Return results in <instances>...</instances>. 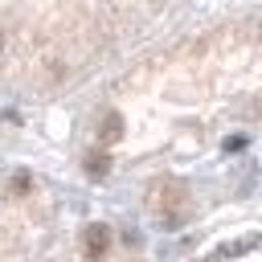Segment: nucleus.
Segmentation results:
<instances>
[{
    "instance_id": "1",
    "label": "nucleus",
    "mask_w": 262,
    "mask_h": 262,
    "mask_svg": "<svg viewBox=\"0 0 262 262\" xmlns=\"http://www.w3.org/2000/svg\"><path fill=\"white\" fill-rule=\"evenodd\" d=\"M106 250H111V229L106 225H86L82 229V254H86V262H102Z\"/></svg>"
},
{
    "instance_id": "2",
    "label": "nucleus",
    "mask_w": 262,
    "mask_h": 262,
    "mask_svg": "<svg viewBox=\"0 0 262 262\" xmlns=\"http://www.w3.org/2000/svg\"><path fill=\"white\" fill-rule=\"evenodd\" d=\"M98 139H102V143H119V139H123V115H119V111H106V115H102Z\"/></svg>"
},
{
    "instance_id": "3",
    "label": "nucleus",
    "mask_w": 262,
    "mask_h": 262,
    "mask_svg": "<svg viewBox=\"0 0 262 262\" xmlns=\"http://www.w3.org/2000/svg\"><path fill=\"white\" fill-rule=\"evenodd\" d=\"M106 172H111V160H106V151H90V156H86V176H90V180H102Z\"/></svg>"
},
{
    "instance_id": "4",
    "label": "nucleus",
    "mask_w": 262,
    "mask_h": 262,
    "mask_svg": "<svg viewBox=\"0 0 262 262\" xmlns=\"http://www.w3.org/2000/svg\"><path fill=\"white\" fill-rule=\"evenodd\" d=\"M29 184H33L29 172H16V176H12V192H29Z\"/></svg>"
},
{
    "instance_id": "5",
    "label": "nucleus",
    "mask_w": 262,
    "mask_h": 262,
    "mask_svg": "<svg viewBox=\"0 0 262 262\" xmlns=\"http://www.w3.org/2000/svg\"><path fill=\"white\" fill-rule=\"evenodd\" d=\"M242 147H246V139H242V135H237V139H225V151H242Z\"/></svg>"
},
{
    "instance_id": "6",
    "label": "nucleus",
    "mask_w": 262,
    "mask_h": 262,
    "mask_svg": "<svg viewBox=\"0 0 262 262\" xmlns=\"http://www.w3.org/2000/svg\"><path fill=\"white\" fill-rule=\"evenodd\" d=\"M0 49H4V33H0Z\"/></svg>"
}]
</instances>
